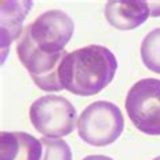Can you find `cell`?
<instances>
[{
	"mask_svg": "<svg viewBox=\"0 0 160 160\" xmlns=\"http://www.w3.org/2000/svg\"><path fill=\"white\" fill-rule=\"evenodd\" d=\"M2 7L7 10V12L2 10V19L3 21L7 19V22H2V31L6 30L7 27V39L2 42V45L3 48L7 46V49H8L11 41H14L17 37H21L22 22L26 12L30 10L31 2H3ZM6 34L2 35V38H4Z\"/></svg>",
	"mask_w": 160,
	"mask_h": 160,
	"instance_id": "cell-9",
	"label": "cell"
},
{
	"mask_svg": "<svg viewBox=\"0 0 160 160\" xmlns=\"http://www.w3.org/2000/svg\"><path fill=\"white\" fill-rule=\"evenodd\" d=\"M43 147L41 140L25 132L0 133V160H41Z\"/></svg>",
	"mask_w": 160,
	"mask_h": 160,
	"instance_id": "cell-7",
	"label": "cell"
},
{
	"mask_svg": "<svg viewBox=\"0 0 160 160\" xmlns=\"http://www.w3.org/2000/svg\"><path fill=\"white\" fill-rule=\"evenodd\" d=\"M17 54L31 79L39 88L48 92L64 90L61 82V67L68 52L48 54L39 50L33 42L29 26L25 27L17 43Z\"/></svg>",
	"mask_w": 160,
	"mask_h": 160,
	"instance_id": "cell-3",
	"label": "cell"
},
{
	"mask_svg": "<svg viewBox=\"0 0 160 160\" xmlns=\"http://www.w3.org/2000/svg\"><path fill=\"white\" fill-rule=\"evenodd\" d=\"M123 115L111 102L98 101L88 105L78 119V133L84 142L94 147L113 144L123 132Z\"/></svg>",
	"mask_w": 160,
	"mask_h": 160,
	"instance_id": "cell-2",
	"label": "cell"
},
{
	"mask_svg": "<svg viewBox=\"0 0 160 160\" xmlns=\"http://www.w3.org/2000/svg\"><path fill=\"white\" fill-rule=\"evenodd\" d=\"M78 111L64 97L46 95L33 102L30 121L39 133L48 138H61L71 134L78 125Z\"/></svg>",
	"mask_w": 160,
	"mask_h": 160,
	"instance_id": "cell-4",
	"label": "cell"
},
{
	"mask_svg": "<svg viewBox=\"0 0 160 160\" xmlns=\"http://www.w3.org/2000/svg\"><path fill=\"white\" fill-rule=\"evenodd\" d=\"M142 62L148 69L160 73V27L145 35L140 48Z\"/></svg>",
	"mask_w": 160,
	"mask_h": 160,
	"instance_id": "cell-10",
	"label": "cell"
},
{
	"mask_svg": "<svg viewBox=\"0 0 160 160\" xmlns=\"http://www.w3.org/2000/svg\"><path fill=\"white\" fill-rule=\"evenodd\" d=\"M117 67V58L107 48L84 46L65 56L61 67L62 86L80 97L99 94L113 82Z\"/></svg>",
	"mask_w": 160,
	"mask_h": 160,
	"instance_id": "cell-1",
	"label": "cell"
},
{
	"mask_svg": "<svg viewBox=\"0 0 160 160\" xmlns=\"http://www.w3.org/2000/svg\"><path fill=\"white\" fill-rule=\"evenodd\" d=\"M152 160H160V156H158V158H155V159H152Z\"/></svg>",
	"mask_w": 160,
	"mask_h": 160,
	"instance_id": "cell-14",
	"label": "cell"
},
{
	"mask_svg": "<svg viewBox=\"0 0 160 160\" xmlns=\"http://www.w3.org/2000/svg\"><path fill=\"white\" fill-rule=\"evenodd\" d=\"M128 117L140 132L160 136V80L141 79L126 95Z\"/></svg>",
	"mask_w": 160,
	"mask_h": 160,
	"instance_id": "cell-5",
	"label": "cell"
},
{
	"mask_svg": "<svg viewBox=\"0 0 160 160\" xmlns=\"http://www.w3.org/2000/svg\"><path fill=\"white\" fill-rule=\"evenodd\" d=\"M106 21L118 30H133L151 17L149 2H107Z\"/></svg>",
	"mask_w": 160,
	"mask_h": 160,
	"instance_id": "cell-8",
	"label": "cell"
},
{
	"mask_svg": "<svg viewBox=\"0 0 160 160\" xmlns=\"http://www.w3.org/2000/svg\"><path fill=\"white\" fill-rule=\"evenodd\" d=\"M75 25L72 18L61 10H50L41 14L29 26L33 42L39 50L48 54H57L73 35Z\"/></svg>",
	"mask_w": 160,
	"mask_h": 160,
	"instance_id": "cell-6",
	"label": "cell"
},
{
	"mask_svg": "<svg viewBox=\"0 0 160 160\" xmlns=\"http://www.w3.org/2000/svg\"><path fill=\"white\" fill-rule=\"evenodd\" d=\"M149 7H151L152 17H159L160 15V2H159V4H158V2H149Z\"/></svg>",
	"mask_w": 160,
	"mask_h": 160,
	"instance_id": "cell-12",
	"label": "cell"
},
{
	"mask_svg": "<svg viewBox=\"0 0 160 160\" xmlns=\"http://www.w3.org/2000/svg\"><path fill=\"white\" fill-rule=\"evenodd\" d=\"M83 160H113L109 156H105V155H91V156H87Z\"/></svg>",
	"mask_w": 160,
	"mask_h": 160,
	"instance_id": "cell-13",
	"label": "cell"
},
{
	"mask_svg": "<svg viewBox=\"0 0 160 160\" xmlns=\"http://www.w3.org/2000/svg\"><path fill=\"white\" fill-rule=\"evenodd\" d=\"M43 155L41 160H72V151L69 145L61 138H41Z\"/></svg>",
	"mask_w": 160,
	"mask_h": 160,
	"instance_id": "cell-11",
	"label": "cell"
}]
</instances>
